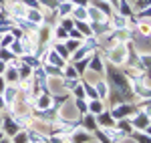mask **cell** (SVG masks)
Masks as SVG:
<instances>
[{
  "label": "cell",
  "mask_w": 151,
  "mask_h": 143,
  "mask_svg": "<svg viewBox=\"0 0 151 143\" xmlns=\"http://www.w3.org/2000/svg\"><path fill=\"white\" fill-rule=\"evenodd\" d=\"M12 40H14V36H10V34H6L2 40H0V47H10L12 45Z\"/></svg>",
  "instance_id": "4316f807"
},
{
  "label": "cell",
  "mask_w": 151,
  "mask_h": 143,
  "mask_svg": "<svg viewBox=\"0 0 151 143\" xmlns=\"http://www.w3.org/2000/svg\"><path fill=\"white\" fill-rule=\"evenodd\" d=\"M65 47H67V50H69V55H70V52H75L77 48L81 47V40H77V38H67Z\"/></svg>",
  "instance_id": "8fae6325"
},
{
  "label": "cell",
  "mask_w": 151,
  "mask_h": 143,
  "mask_svg": "<svg viewBox=\"0 0 151 143\" xmlns=\"http://www.w3.org/2000/svg\"><path fill=\"white\" fill-rule=\"evenodd\" d=\"M2 135H4V131H0V139H2Z\"/></svg>",
  "instance_id": "60d3db41"
},
{
  "label": "cell",
  "mask_w": 151,
  "mask_h": 143,
  "mask_svg": "<svg viewBox=\"0 0 151 143\" xmlns=\"http://www.w3.org/2000/svg\"><path fill=\"white\" fill-rule=\"evenodd\" d=\"M149 125V115L147 113H139L135 119H133V127H139V129H145Z\"/></svg>",
  "instance_id": "3957f363"
},
{
  "label": "cell",
  "mask_w": 151,
  "mask_h": 143,
  "mask_svg": "<svg viewBox=\"0 0 151 143\" xmlns=\"http://www.w3.org/2000/svg\"><path fill=\"white\" fill-rule=\"evenodd\" d=\"M26 14H28V16H26V20H28V22H32V24H40V22H42V14L36 10V8H30Z\"/></svg>",
  "instance_id": "8992f818"
},
{
  "label": "cell",
  "mask_w": 151,
  "mask_h": 143,
  "mask_svg": "<svg viewBox=\"0 0 151 143\" xmlns=\"http://www.w3.org/2000/svg\"><path fill=\"white\" fill-rule=\"evenodd\" d=\"M77 107H79V111H81V113H85V111H87V105L83 103V99H77Z\"/></svg>",
  "instance_id": "e575fe53"
},
{
  "label": "cell",
  "mask_w": 151,
  "mask_h": 143,
  "mask_svg": "<svg viewBox=\"0 0 151 143\" xmlns=\"http://www.w3.org/2000/svg\"><path fill=\"white\" fill-rule=\"evenodd\" d=\"M48 105H50V97H48V95L38 97V109H47Z\"/></svg>",
  "instance_id": "ffe728a7"
},
{
  "label": "cell",
  "mask_w": 151,
  "mask_h": 143,
  "mask_svg": "<svg viewBox=\"0 0 151 143\" xmlns=\"http://www.w3.org/2000/svg\"><path fill=\"white\" fill-rule=\"evenodd\" d=\"M0 59L4 60V63H10V60H14V55H10L4 47H0Z\"/></svg>",
  "instance_id": "2e32d148"
},
{
  "label": "cell",
  "mask_w": 151,
  "mask_h": 143,
  "mask_svg": "<svg viewBox=\"0 0 151 143\" xmlns=\"http://www.w3.org/2000/svg\"><path fill=\"white\" fill-rule=\"evenodd\" d=\"M87 109H89L91 113H97V115H99V113L103 111V105H101V101H99V99H91V105H89Z\"/></svg>",
  "instance_id": "7c38bea8"
},
{
  "label": "cell",
  "mask_w": 151,
  "mask_h": 143,
  "mask_svg": "<svg viewBox=\"0 0 151 143\" xmlns=\"http://www.w3.org/2000/svg\"><path fill=\"white\" fill-rule=\"evenodd\" d=\"M109 57H111V63H113V65H121V63H125V57H127V55H125V50H123V48H113V50H111V52H109Z\"/></svg>",
  "instance_id": "7a4b0ae2"
},
{
  "label": "cell",
  "mask_w": 151,
  "mask_h": 143,
  "mask_svg": "<svg viewBox=\"0 0 151 143\" xmlns=\"http://www.w3.org/2000/svg\"><path fill=\"white\" fill-rule=\"evenodd\" d=\"M57 38L58 40H67V38H69V30L63 28V26H58L57 28Z\"/></svg>",
  "instance_id": "7402d4cb"
},
{
  "label": "cell",
  "mask_w": 151,
  "mask_h": 143,
  "mask_svg": "<svg viewBox=\"0 0 151 143\" xmlns=\"http://www.w3.org/2000/svg\"><path fill=\"white\" fill-rule=\"evenodd\" d=\"M97 121H99L101 125H105V127H111V125H113V115H111V113H99Z\"/></svg>",
  "instance_id": "9c48e42d"
},
{
  "label": "cell",
  "mask_w": 151,
  "mask_h": 143,
  "mask_svg": "<svg viewBox=\"0 0 151 143\" xmlns=\"http://www.w3.org/2000/svg\"><path fill=\"white\" fill-rule=\"evenodd\" d=\"M75 16H77L79 20H87V8H85V6H77V10H75Z\"/></svg>",
  "instance_id": "d6986e66"
},
{
  "label": "cell",
  "mask_w": 151,
  "mask_h": 143,
  "mask_svg": "<svg viewBox=\"0 0 151 143\" xmlns=\"http://www.w3.org/2000/svg\"><path fill=\"white\" fill-rule=\"evenodd\" d=\"M83 89H85V93L89 95V99H99V95H97V91H95L93 87H89V83H83Z\"/></svg>",
  "instance_id": "e0dca14e"
},
{
  "label": "cell",
  "mask_w": 151,
  "mask_h": 143,
  "mask_svg": "<svg viewBox=\"0 0 151 143\" xmlns=\"http://www.w3.org/2000/svg\"><path fill=\"white\" fill-rule=\"evenodd\" d=\"M63 28L70 30V28H73V20H69V18H63Z\"/></svg>",
  "instance_id": "836d02e7"
},
{
  "label": "cell",
  "mask_w": 151,
  "mask_h": 143,
  "mask_svg": "<svg viewBox=\"0 0 151 143\" xmlns=\"http://www.w3.org/2000/svg\"><path fill=\"white\" fill-rule=\"evenodd\" d=\"M26 141V135H18V137H16V143H24Z\"/></svg>",
  "instance_id": "74e56055"
},
{
  "label": "cell",
  "mask_w": 151,
  "mask_h": 143,
  "mask_svg": "<svg viewBox=\"0 0 151 143\" xmlns=\"http://www.w3.org/2000/svg\"><path fill=\"white\" fill-rule=\"evenodd\" d=\"M22 2L28 6V8H38V4H40L38 0H22Z\"/></svg>",
  "instance_id": "4dcf8cb0"
},
{
  "label": "cell",
  "mask_w": 151,
  "mask_h": 143,
  "mask_svg": "<svg viewBox=\"0 0 151 143\" xmlns=\"http://www.w3.org/2000/svg\"><path fill=\"white\" fill-rule=\"evenodd\" d=\"M65 75H67V77H70V79H75L79 73H77V69H75V67H67V69H65Z\"/></svg>",
  "instance_id": "83f0119b"
},
{
  "label": "cell",
  "mask_w": 151,
  "mask_h": 143,
  "mask_svg": "<svg viewBox=\"0 0 151 143\" xmlns=\"http://www.w3.org/2000/svg\"><path fill=\"white\" fill-rule=\"evenodd\" d=\"M47 8H50V10H55V8H58V4H60V0H40Z\"/></svg>",
  "instance_id": "cb8c5ba5"
},
{
  "label": "cell",
  "mask_w": 151,
  "mask_h": 143,
  "mask_svg": "<svg viewBox=\"0 0 151 143\" xmlns=\"http://www.w3.org/2000/svg\"><path fill=\"white\" fill-rule=\"evenodd\" d=\"M79 85V81H75V79H69L67 77V81H65V89H75Z\"/></svg>",
  "instance_id": "f1b7e54d"
},
{
  "label": "cell",
  "mask_w": 151,
  "mask_h": 143,
  "mask_svg": "<svg viewBox=\"0 0 151 143\" xmlns=\"http://www.w3.org/2000/svg\"><path fill=\"white\" fill-rule=\"evenodd\" d=\"M4 71H6V63L0 59V75H4Z\"/></svg>",
  "instance_id": "8d00e7d4"
},
{
  "label": "cell",
  "mask_w": 151,
  "mask_h": 143,
  "mask_svg": "<svg viewBox=\"0 0 151 143\" xmlns=\"http://www.w3.org/2000/svg\"><path fill=\"white\" fill-rule=\"evenodd\" d=\"M97 87H95V91H97V95H99V99H105V97L109 95V89H107V83H103V81H97Z\"/></svg>",
  "instance_id": "ba28073f"
},
{
  "label": "cell",
  "mask_w": 151,
  "mask_h": 143,
  "mask_svg": "<svg viewBox=\"0 0 151 143\" xmlns=\"http://www.w3.org/2000/svg\"><path fill=\"white\" fill-rule=\"evenodd\" d=\"M85 125H87L89 131H95V127H97V123H95V119L91 115H85Z\"/></svg>",
  "instance_id": "603a6c76"
},
{
  "label": "cell",
  "mask_w": 151,
  "mask_h": 143,
  "mask_svg": "<svg viewBox=\"0 0 151 143\" xmlns=\"http://www.w3.org/2000/svg\"><path fill=\"white\" fill-rule=\"evenodd\" d=\"M4 131L8 133V135H16V131H18V123L12 121L10 117H4Z\"/></svg>",
  "instance_id": "277c9868"
},
{
  "label": "cell",
  "mask_w": 151,
  "mask_h": 143,
  "mask_svg": "<svg viewBox=\"0 0 151 143\" xmlns=\"http://www.w3.org/2000/svg\"><path fill=\"white\" fill-rule=\"evenodd\" d=\"M139 65H141V69H151V57L149 55H143L139 59Z\"/></svg>",
  "instance_id": "44dd1931"
},
{
  "label": "cell",
  "mask_w": 151,
  "mask_h": 143,
  "mask_svg": "<svg viewBox=\"0 0 151 143\" xmlns=\"http://www.w3.org/2000/svg\"><path fill=\"white\" fill-rule=\"evenodd\" d=\"M133 111V107L131 105H119V107H115L113 111H111V115H113V119H123L127 113H131Z\"/></svg>",
  "instance_id": "6da1fadb"
},
{
  "label": "cell",
  "mask_w": 151,
  "mask_h": 143,
  "mask_svg": "<svg viewBox=\"0 0 151 143\" xmlns=\"http://www.w3.org/2000/svg\"><path fill=\"white\" fill-rule=\"evenodd\" d=\"M58 12H60L63 16H67L69 12H73V4H69V2H60V4H58Z\"/></svg>",
  "instance_id": "9a60e30c"
},
{
  "label": "cell",
  "mask_w": 151,
  "mask_h": 143,
  "mask_svg": "<svg viewBox=\"0 0 151 143\" xmlns=\"http://www.w3.org/2000/svg\"><path fill=\"white\" fill-rule=\"evenodd\" d=\"M69 2H75L77 6H85V8H87V4H89V0H69Z\"/></svg>",
  "instance_id": "d590c367"
},
{
  "label": "cell",
  "mask_w": 151,
  "mask_h": 143,
  "mask_svg": "<svg viewBox=\"0 0 151 143\" xmlns=\"http://www.w3.org/2000/svg\"><path fill=\"white\" fill-rule=\"evenodd\" d=\"M10 48H12V55H22V52H24L22 45H20V42H18V40H12Z\"/></svg>",
  "instance_id": "ac0fdd59"
},
{
  "label": "cell",
  "mask_w": 151,
  "mask_h": 143,
  "mask_svg": "<svg viewBox=\"0 0 151 143\" xmlns=\"http://www.w3.org/2000/svg\"><path fill=\"white\" fill-rule=\"evenodd\" d=\"M113 24H115V28H125L127 26V20H125L123 14H117L115 18H113Z\"/></svg>",
  "instance_id": "5bb4252c"
},
{
  "label": "cell",
  "mask_w": 151,
  "mask_h": 143,
  "mask_svg": "<svg viewBox=\"0 0 151 143\" xmlns=\"http://www.w3.org/2000/svg\"><path fill=\"white\" fill-rule=\"evenodd\" d=\"M119 12L125 16V14H133V6H129L127 4V0H121L119 2Z\"/></svg>",
  "instance_id": "4fadbf2b"
},
{
  "label": "cell",
  "mask_w": 151,
  "mask_h": 143,
  "mask_svg": "<svg viewBox=\"0 0 151 143\" xmlns=\"http://www.w3.org/2000/svg\"><path fill=\"white\" fill-rule=\"evenodd\" d=\"M0 143H8V141H0Z\"/></svg>",
  "instance_id": "b9f144b4"
},
{
  "label": "cell",
  "mask_w": 151,
  "mask_h": 143,
  "mask_svg": "<svg viewBox=\"0 0 151 143\" xmlns=\"http://www.w3.org/2000/svg\"><path fill=\"white\" fill-rule=\"evenodd\" d=\"M24 63H28V65H32V67H40V60L35 59V57H22Z\"/></svg>",
  "instance_id": "484cf974"
},
{
  "label": "cell",
  "mask_w": 151,
  "mask_h": 143,
  "mask_svg": "<svg viewBox=\"0 0 151 143\" xmlns=\"http://www.w3.org/2000/svg\"><path fill=\"white\" fill-rule=\"evenodd\" d=\"M89 65H91V71H95V73H103V60H101V57L99 55H95L93 59L89 60Z\"/></svg>",
  "instance_id": "52a82bcc"
},
{
  "label": "cell",
  "mask_w": 151,
  "mask_h": 143,
  "mask_svg": "<svg viewBox=\"0 0 151 143\" xmlns=\"http://www.w3.org/2000/svg\"><path fill=\"white\" fill-rule=\"evenodd\" d=\"M145 131H147V135L151 137V125H147V127H145Z\"/></svg>",
  "instance_id": "f35d334b"
},
{
  "label": "cell",
  "mask_w": 151,
  "mask_h": 143,
  "mask_svg": "<svg viewBox=\"0 0 151 143\" xmlns=\"http://www.w3.org/2000/svg\"><path fill=\"white\" fill-rule=\"evenodd\" d=\"M135 139L139 143H151V137L149 135H135Z\"/></svg>",
  "instance_id": "1f68e13d"
},
{
  "label": "cell",
  "mask_w": 151,
  "mask_h": 143,
  "mask_svg": "<svg viewBox=\"0 0 151 143\" xmlns=\"http://www.w3.org/2000/svg\"><path fill=\"white\" fill-rule=\"evenodd\" d=\"M55 47H57L58 55H60V57H63V59H69V50H67V47H65V45H60V42H57V45H55Z\"/></svg>",
  "instance_id": "d4e9b609"
},
{
  "label": "cell",
  "mask_w": 151,
  "mask_h": 143,
  "mask_svg": "<svg viewBox=\"0 0 151 143\" xmlns=\"http://www.w3.org/2000/svg\"><path fill=\"white\" fill-rule=\"evenodd\" d=\"M75 95L79 97V99H83V97H85V89H83V85H81V87H79V85L75 87Z\"/></svg>",
  "instance_id": "d6a6232c"
},
{
  "label": "cell",
  "mask_w": 151,
  "mask_h": 143,
  "mask_svg": "<svg viewBox=\"0 0 151 143\" xmlns=\"http://www.w3.org/2000/svg\"><path fill=\"white\" fill-rule=\"evenodd\" d=\"M70 38H77V40H81L83 34H81V30H77V28H70V32H69Z\"/></svg>",
  "instance_id": "f546056e"
},
{
  "label": "cell",
  "mask_w": 151,
  "mask_h": 143,
  "mask_svg": "<svg viewBox=\"0 0 151 143\" xmlns=\"http://www.w3.org/2000/svg\"><path fill=\"white\" fill-rule=\"evenodd\" d=\"M109 2H111V4H117V0H109Z\"/></svg>",
  "instance_id": "ab89813d"
},
{
  "label": "cell",
  "mask_w": 151,
  "mask_h": 143,
  "mask_svg": "<svg viewBox=\"0 0 151 143\" xmlns=\"http://www.w3.org/2000/svg\"><path fill=\"white\" fill-rule=\"evenodd\" d=\"M77 30H81L83 36H91V34H93V28H91L87 22H83V20H79V22H77ZM93 36H95V34H93Z\"/></svg>",
  "instance_id": "30bf717a"
},
{
  "label": "cell",
  "mask_w": 151,
  "mask_h": 143,
  "mask_svg": "<svg viewBox=\"0 0 151 143\" xmlns=\"http://www.w3.org/2000/svg\"><path fill=\"white\" fill-rule=\"evenodd\" d=\"M48 63H50L52 67H58V69H63V63H65V59H63L58 52L50 50V52H48Z\"/></svg>",
  "instance_id": "5b68a950"
}]
</instances>
